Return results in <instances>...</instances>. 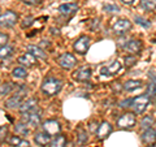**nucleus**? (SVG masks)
<instances>
[{"label": "nucleus", "mask_w": 156, "mask_h": 147, "mask_svg": "<svg viewBox=\"0 0 156 147\" xmlns=\"http://www.w3.org/2000/svg\"><path fill=\"white\" fill-rule=\"evenodd\" d=\"M111 133H112V125L108 121H103L101 124H99V128L96 130L98 139H105Z\"/></svg>", "instance_id": "obj_13"}, {"label": "nucleus", "mask_w": 156, "mask_h": 147, "mask_svg": "<svg viewBox=\"0 0 156 147\" xmlns=\"http://www.w3.org/2000/svg\"><path fill=\"white\" fill-rule=\"evenodd\" d=\"M12 76L14 78H20V80H23V78H26L27 76V72L23 66H17L14 68V69L12 70Z\"/></svg>", "instance_id": "obj_26"}, {"label": "nucleus", "mask_w": 156, "mask_h": 147, "mask_svg": "<svg viewBox=\"0 0 156 147\" xmlns=\"http://www.w3.org/2000/svg\"><path fill=\"white\" fill-rule=\"evenodd\" d=\"M139 8L146 12H151L156 9V0H140Z\"/></svg>", "instance_id": "obj_22"}, {"label": "nucleus", "mask_w": 156, "mask_h": 147, "mask_svg": "<svg viewBox=\"0 0 156 147\" xmlns=\"http://www.w3.org/2000/svg\"><path fill=\"white\" fill-rule=\"evenodd\" d=\"M61 87H62V82L60 80H57L55 77H48L43 81L41 89L44 95L53 96V95H57L61 91Z\"/></svg>", "instance_id": "obj_1"}, {"label": "nucleus", "mask_w": 156, "mask_h": 147, "mask_svg": "<svg viewBox=\"0 0 156 147\" xmlns=\"http://www.w3.org/2000/svg\"><path fill=\"white\" fill-rule=\"evenodd\" d=\"M150 147H155V146H152V145H151V146H150Z\"/></svg>", "instance_id": "obj_43"}, {"label": "nucleus", "mask_w": 156, "mask_h": 147, "mask_svg": "<svg viewBox=\"0 0 156 147\" xmlns=\"http://www.w3.org/2000/svg\"><path fill=\"white\" fill-rule=\"evenodd\" d=\"M122 48L126 52H129L130 55H138L140 52V48H142V43H140V41H136V39H130L122 46Z\"/></svg>", "instance_id": "obj_12"}, {"label": "nucleus", "mask_w": 156, "mask_h": 147, "mask_svg": "<svg viewBox=\"0 0 156 147\" xmlns=\"http://www.w3.org/2000/svg\"><path fill=\"white\" fill-rule=\"evenodd\" d=\"M91 74H92V70L89 65H83V66H80L78 69H76L73 72V80L74 81H78V82H87L91 78Z\"/></svg>", "instance_id": "obj_6"}, {"label": "nucleus", "mask_w": 156, "mask_h": 147, "mask_svg": "<svg viewBox=\"0 0 156 147\" xmlns=\"http://www.w3.org/2000/svg\"><path fill=\"white\" fill-rule=\"evenodd\" d=\"M0 14H2V11H0Z\"/></svg>", "instance_id": "obj_44"}, {"label": "nucleus", "mask_w": 156, "mask_h": 147, "mask_svg": "<svg viewBox=\"0 0 156 147\" xmlns=\"http://www.w3.org/2000/svg\"><path fill=\"white\" fill-rule=\"evenodd\" d=\"M66 146V138L61 134L55 135V138L51 139L50 147H65Z\"/></svg>", "instance_id": "obj_23"}, {"label": "nucleus", "mask_w": 156, "mask_h": 147, "mask_svg": "<svg viewBox=\"0 0 156 147\" xmlns=\"http://www.w3.org/2000/svg\"><path fill=\"white\" fill-rule=\"evenodd\" d=\"M27 52L29 53H31V55H34L37 59H44L47 57V52L43 50L42 47H39V46H33V45H30V46H27Z\"/></svg>", "instance_id": "obj_20"}, {"label": "nucleus", "mask_w": 156, "mask_h": 147, "mask_svg": "<svg viewBox=\"0 0 156 147\" xmlns=\"http://www.w3.org/2000/svg\"><path fill=\"white\" fill-rule=\"evenodd\" d=\"M136 124V117H135V113H124L121 117L117 119V126L119 129H122V130H128V129H131L133 126Z\"/></svg>", "instance_id": "obj_4"}, {"label": "nucleus", "mask_w": 156, "mask_h": 147, "mask_svg": "<svg viewBox=\"0 0 156 147\" xmlns=\"http://www.w3.org/2000/svg\"><path fill=\"white\" fill-rule=\"evenodd\" d=\"M78 11V5L76 3H65L58 7V12L64 16H72Z\"/></svg>", "instance_id": "obj_17"}, {"label": "nucleus", "mask_w": 156, "mask_h": 147, "mask_svg": "<svg viewBox=\"0 0 156 147\" xmlns=\"http://www.w3.org/2000/svg\"><path fill=\"white\" fill-rule=\"evenodd\" d=\"M150 104V96L146 95H139L133 99L131 102V109L134 111L135 115H142L147 108V106Z\"/></svg>", "instance_id": "obj_3"}, {"label": "nucleus", "mask_w": 156, "mask_h": 147, "mask_svg": "<svg viewBox=\"0 0 156 147\" xmlns=\"http://www.w3.org/2000/svg\"><path fill=\"white\" fill-rule=\"evenodd\" d=\"M18 20V14L13 11H5L0 14V26L2 27H12L16 25Z\"/></svg>", "instance_id": "obj_7"}, {"label": "nucleus", "mask_w": 156, "mask_h": 147, "mask_svg": "<svg viewBox=\"0 0 156 147\" xmlns=\"http://www.w3.org/2000/svg\"><path fill=\"white\" fill-rule=\"evenodd\" d=\"M112 87H113V90H115L116 92H120L121 90L124 89V86H121L119 82H115V83H113V86H112Z\"/></svg>", "instance_id": "obj_41"}, {"label": "nucleus", "mask_w": 156, "mask_h": 147, "mask_svg": "<svg viewBox=\"0 0 156 147\" xmlns=\"http://www.w3.org/2000/svg\"><path fill=\"white\" fill-rule=\"evenodd\" d=\"M25 92H26V89H25V87H22L21 91L16 92L13 96H11L9 99L5 100V103H4L5 107H7V108H11V109L20 108L21 104H22V98H23V95H25Z\"/></svg>", "instance_id": "obj_8"}, {"label": "nucleus", "mask_w": 156, "mask_h": 147, "mask_svg": "<svg viewBox=\"0 0 156 147\" xmlns=\"http://www.w3.org/2000/svg\"><path fill=\"white\" fill-rule=\"evenodd\" d=\"M147 95L155 96L156 95V81H151L147 86Z\"/></svg>", "instance_id": "obj_32"}, {"label": "nucleus", "mask_w": 156, "mask_h": 147, "mask_svg": "<svg viewBox=\"0 0 156 147\" xmlns=\"http://www.w3.org/2000/svg\"><path fill=\"white\" fill-rule=\"evenodd\" d=\"M134 20H135V22L138 23V25H142L143 27H150V26H151V22H150V21H147L146 18H142V17L136 16Z\"/></svg>", "instance_id": "obj_34"}, {"label": "nucleus", "mask_w": 156, "mask_h": 147, "mask_svg": "<svg viewBox=\"0 0 156 147\" xmlns=\"http://www.w3.org/2000/svg\"><path fill=\"white\" fill-rule=\"evenodd\" d=\"M35 107H38V100L35 99V98H30V99L22 102L21 107H20V112H21V113H25V112L34 109Z\"/></svg>", "instance_id": "obj_21"}, {"label": "nucleus", "mask_w": 156, "mask_h": 147, "mask_svg": "<svg viewBox=\"0 0 156 147\" xmlns=\"http://www.w3.org/2000/svg\"><path fill=\"white\" fill-rule=\"evenodd\" d=\"M131 29V23L129 20H119L113 25V31L116 34H125Z\"/></svg>", "instance_id": "obj_15"}, {"label": "nucleus", "mask_w": 156, "mask_h": 147, "mask_svg": "<svg viewBox=\"0 0 156 147\" xmlns=\"http://www.w3.org/2000/svg\"><path fill=\"white\" fill-rule=\"evenodd\" d=\"M37 60H38V59L34 56V55H31V53H29V52L18 57V63H20V64H21L22 66H26V68L34 66V65L37 64Z\"/></svg>", "instance_id": "obj_18"}, {"label": "nucleus", "mask_w": 156, "mask_h": 147, "mask_svg": "<svg viewBox=\"0 0 156 147\" xmlns=\"http://www.w3.org/2000/svg\"><path fill=\"white\" fill-rule=\"evenodd\" d=\"M124 4H126V5H130V4H133L134 3V0H121Z\"/></svg>", "instance_id": "obj_42"}, {"label": "nucleus", "mask_w": 156, "mask_h": 147, "mask_svg": "<svg viewBox=\"0 0 156 147\" xmlns=\"http://www.w3.org/2000/svg\"><path fill=\"white\" fill-rule=\"evenodd\" d=\"M121 69H122V63L119 61V60H115V61H112L109 65H104L103 68H101L100 73L103 76H115Z\"/></svg>", "instance_id": "obj_11"}, {"label": "nucleus", "mask_w": 156, "mask_h": 147, "mask_svg": "<svg viewBox=\"0 0 156 147\" xmlns=\"http://www.w3.org/2000/svg\"><path fill=\"white\" fill-rule=\"evenodd\" d=\"M21 121L25 122V124L33 126V128H35V126L41 125V121H42V111L35 107L34 109L29 111V112H25V113H22V117H21Z\"/></svg>", "instance_id": "obj_2"}, {"label": "nucleus", "mask_w": 156, "mask_h": 147, "mask_svg": "<svg viewBox=\"0 0 156 147\" xmlns=\"http://www.w3.org/2000/svg\"><path fill=\"white\" fill-rule=\"evenodd\" d=\"M7 135H8V128H7V126H5V125L0 126V142L5 141V138H7Z\"/></svg>", "instance_id": "obj_36"}, {"label": "nucleus", "mask_w": 156, "mask_h": 147, "mask_svg": "<svg viewBox=\"0 0 156 147\" xmlns=\"http://www.w3.org/2000/svg\"><path fill=\"white\" fill-rule=\"evenodd\" d=\"M5 142H7L9 146H13V147H29V146H30L29 141L22 139L21 137H18V135H11V137H8V138L5 139Z\"/></svg>", "instance_id": "obj_16"}, {"label": "nucleus", "mask_w": 156, "mask_h": 147, "mask_svg": "<svg viewBox=\"0 0 156 147\" xmlns=\"http://www.w3.org/2000/svg\"><path fill=\"white\" fill-rule=\"evenodd\" d=\"M13 47L9 46V45H5L3 47H0V57L2 59H8L9 56L13 55Z\"/></svg>", "instance_id": "obj_27"}, {"label": "nucleus", "mask_w": 156, "mask_h": 147, "mask_svg": "<svg viewBox=\"0 0 156 147\" xmlns=\"http://www.w3.org/2000/svg\"><path fill=\"white\" fill-rule=\"evenodd\" d=\"M43 130L50 135H57L61 131V124L57 120H47L43 122Z\"/></svg>", "instance_id": "obj_10"}, {"label": "nucleus", "mask_w": 156, "mask_h": 147, "mask_svg": "<svg viewBox=\"0 0 156 147\" xmlns=\"http://www.w3.org/2000/svg\"><path fill=\"white\" fill-rule=\"evenodd\" d=\"M142 142L146 145H150V146L156 143V130L151 129V128L146 129L142 133Z\"/></svg>", "instance_id": "obj_19"}, {"label": "nucleus", "mask_w": 156, "mask_h": 147, "mask_svg": "<svg viewBox=\"0 0 156 147\" xmlns=\"http://www.w3.org/2000/svg\"><path fill=\"white\" fill-rule=\"evenodd\" d=\"M152 122H154V117L152 116H144L142 121H140V128L142 129H148L151 128V125H152Z\"/></svg>", "instance_id": "obj_30"}, {"label": "nucleus", "mask_w": 156, "mask_h": 147, "mask_svg": "<svg viewBox=\"0 0 156 147\" xmlns=\"http://www.w3.org/2000/svg\"><path fill=\"white\" fill-rule=\"evenodd\" d=\"M13 91V85L11 82H5L3 85H0V95H7V94H11Z\"/></svg>", "instance_id": "obj_29"}, {"label": "nucleus", "mask_w": 156, "mask_h": 147, "mask_svg": "<svg viewBox=\"0 0 156 147\" xmlns=\"http://www.w3.org/2000/svg\"><path fill=\"white\" fill-rule=\"evenodd\" d=\"M103 9L105 12L108 13H116V12H120V8L115 5V4H105V5L103 7Z\"/></svg>", "instance_id": "obj_33"}, {"label": "nucleus", "mask_w": 156, "mask_h": 147, "mask_svg": "<svg viewBox=\"0 0 156 147\" xmlns=\"http://www.w3.org/2000/svg\"><path fill=\"white\" fill-rule=\"evenodd\" d=\"M135 63H136V56L135 55H128L124 59V64H125L126 68H130V66L135 65Z\"/></svg>", "instance_id": "obj_31"}, {"label": "nucleus", "mask_w": 156, "mask_h": 147, "mask_svg": "<svg viewBox=\"0 0 156 147\" xmlns=\"http://www.w3.org/2000/svg\"><path fill=\"white\" fill-rule=\"evenodd\" d=\"M96 128H99V124H98V122H95V121L90 122V131L91 133H95V131L98 130Z\"/></svg>", "instance_id": "obj_40"}, {"label": "nucleus", "mask_w": 156, "mask_h": 147, "mask_svg": "<svg viewBox=\"0 0 156 147\" xmlns=\"http://www.w3.org/2000/svg\"><path fill=\"white\" fill-rule=\"evenodd\" d=\"M90 42L91 39L87 37V35H82L77 39L74 42V45H73V48H74V51L77 53H80V55H85V53L89 51V47H90Z\"/></svg>", "instance_id": "obj_9"}, {"label": "nucleus", "mask_w": 156, "mask_h": 147, "mask_svg": "<svg viewBox=\"0 0 156 147\" xmlns=\"http://www.w3.org/2000/svg\"><path fill=\"white\" fill-rule=\"evenodd\" d=\"M131 102H133V99H126L124 102L120 103V107L121 108H126V107H131Z\"/></svg>", "instance_id": "obj_39"}, {"label": "nucleus", "mask_w": 156, "mask_h": 147, "mask_svg": "<svg viewBox=\"0 0 156 147\" xmlns=\"http://www.w3.org/2000/svg\"><path fill=\"white\" fill-rule=\"evenodd\" d=\"M87 139H89V135H87V131L82 128H78L77 129V142L80 145H85Z\"/></svg>", "instance_id": "obj_25"}, {"label": "nucleus", "mask_w": 156, "mask_h": 147, "mask_svg": "<svg viewBox=\"0 0 156 147\" xmlns=\"http://www.w3.org/2000/svg\"><path fill=\"white\" fill-rule=\"evenodd\" d=\"M14 130H16V133L18 135H27L29 134V128H27V124L25 122H20L14 126Z\"/></svg>", "instance_id": "obj_28"}, {"label": "nucleus", "mask_w": 156, "mask_h": 147, "mask_svg": "<svg viewBox=\"0 0 156 147\" xmlns=\"http://www.w3.org/2000/svg\"><path fill=\"white\" fill-rule=\"evenodd\" d=\"M57 64L60 65L62 69L69 70V69H72V68L76 66L77 60H76L74 55H72V53H69V52H64L57 57Z\"/></svg>", "instance_id": "obj_5"}, {"label": "nucleus", "mask_w": 156, "mask_h": 147, "mask_svg": "<svg viewBox=\"0 0 156 147\" xmlns=\"http://www.w3.org/2000/svg\"><path fill=\"white\" fill-rule=\"evenodd\" d=\"M8 41H9V37L8 34H4V33H0V47L8 45Z\"/></svg>", "instance_id": "obj_37"}, {"label": "nucleus", "mask_w": 156, "mask_h": 147, "mask_svg": "<svg viewBox=\"0 0 156 147\" xmlns=\"http://www.w3.org/2000/svg\"><path fill=\"white\" fill-rule=\"evenodd\" d=\"M139 87H142V82L139 80H129L124 83V89L126 91H134L136 89H139Z\"/></svg>", "instance_id": "obj_24"}, {"label": "nucleus", "mask_w": 156, "mask_h": 147, "mask_svg": "<svg viewBox=\"0 0 156 147\" xmlns=\"http://www.w3.org/2000/svg\"><path fill=\"white\" fill-rule=\"evenodd\" d=\"M33 17L31 16H27V17H25V18H23V21L21 22V27L22 29H26V27H29V26H31L33 25Z\"/></svg>", "instance_id": "obj_35"}, {"label": "nucleus", "mask_w": 156, "mask_h": 147, "mask_svg": "<svg viewBox=\"0 0 156 147\" xmlns=\"http://www.w3.org/2000/svg\"><path fill=\"white\" fill-rule=\"evenodd\" d=\"M22 2L27 5H38V4L42 3V0H22Z\"/></svg>", "instance_id": "obj_38"}, {"label": "nucleus", "mask_w": 156, "mask_h": 147, "mask_svg": "<svg viewBox=\"0 0 156 147\" xmlns=\"http://www.w3.org/2000/svg\"><path fill=\"white\" fill-rule=\"evenodd\" d=\"M51 137L48 133H46L44 130L43 131H38V133H35V135H34V142L38 145V146H41V147H46L47 145H50V142H51Z\"/></svg>", "instance_id": "obj_14"}]
</instances>
